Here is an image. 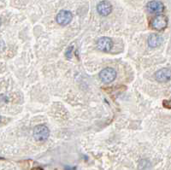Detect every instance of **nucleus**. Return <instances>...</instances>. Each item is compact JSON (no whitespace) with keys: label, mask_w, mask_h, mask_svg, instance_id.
Returning <instances> with one entry per match:
<instances>
[{"label":"nucleus","mask_w":171,"mask_h":170,"mask_svg":"<svg viewBox=\"0 0 171 170\" xmlns=\"http://www.w3.org/2000/svg\"><path fill=\"white\" fill-rule=\"evenodd\" d=\"M65 170H76V168H72V167H66V168H65Z\"/></svg>","instance_id":"9d476101"},{"label":"nucleus","mask_w":171,"mask_h":170,"mask_svg":"<svg viewBox=\"0 0 171 170\" xmlns=\"http://www.w3.org/2000/svg\"><path fill=\"white\" fill-rule=\"evenodd\" d=\"M33 138L37 141H45L49 138L50 131L45 125H38L33 128Z\"/></svg>","instance_id":"f257e3e1"},{"label":"nucleus","mask_w":171,"mask_h":170,"mask_svg":"<svg viewBox=\"0 0 171 170\" xmlns=\"http://www.w3.org/2000/svg\"><path fill=\"white\" fill-rule=\"evenodd\" d=\"M167 24H168V20H167L166 16H162V15H159L158 16L154 18L152 22V27L156 29V30H162L167 27Z\"/></svg>","instance_id":"20e7f679"},{"label":"nucleus","mask_w":171,"mask_h":170,"mask_svg":"<svg viewBox=\"0 0 171 170\" xmlns=\"http://www.w3.org/2000/svg\"><path fill=\"white\" fill-rule=\"evenodd\" d=\"M147 9L151 13L159 14L162 13L164 9V6L159 1H151L147 4Z\"/></svg>","instance_id":"6e6552de"},{"label":"nucleus","mask_w":171,"mask_h":170,"mask_svg":"<svg viewBox=\"0 0 171 170\" xmlns=\"http://www.w3.org/2000/svg\"><path fill=\"white\" fill-rule=\"evenodd\" d=\"M73 19V15L68 10H61L57 16V22L59 25L66 26L71 23Z\"/></svg>","instance_id":"7ed1b4c3"},{"label":"nucleus","mask_w":171,"mask_h":170,"mask_svg":"<svg viewBox=\"0 0 171 170\" xmlns=\"http://www.w3.org/2000/svg\"><path fill=\"white\" fill-rule=\"evenodd\" d=\"M162 43V38L158 34H152L148 39V45L152 48H156L161 45Z\"/></svg>","instance_id":"1a4fd4ad"},{"label":"nucleus","mask_w":171,"mask_h":170,"mask_svg":"<svg viewBox=\"0 0 171 170\" xmlns=\"http://www.w3.org/2000/svg\"><path fill=\"white\" fill-rule=\"evenodd\" d=\"M117 77V72L112 68H106L99 73L100 80L104 83H110Z\"/></svg>","instance_id":"f03ea898"},{"label":"nucleus","mask_w":171,"mask_h":170,"mask_svg":"<svg viewBox=\"0 0 171 170\" xmlns=\"http://www.w3.org/2000/svg\"><path fill=\"white\" fill-rule=\"evenodd\" d=\"M97 46L102 51H109L112 48L113 42L111 39H110L108 37H102L98 40Z\"/></svg>","instance_id":"423d86ee"},{"label":"nucleus","mask_w":171,"mask_h":170,"mask_svg":"<svg viewBox=\"0 0 171 170\" xmlns=\"http://www.w3.org/2000/svg\"><path fill=\"white\" fill-rule=\"evenodd\" d=\"M155 78L158 82H167L171 80V70L169 68H162L155 74Z\"/></svg>","instance_id":"0eeeda50"},{"label":"nucleus","mask_w":171,"mask_h":170,"mask_svg":"<svg viewBox=\"0 0 171 170\" xmlns=\"http://www.w3.org/2000/svg\"><path fill=\"white\" fill-rule=\"evenodd\" d=\"M97 10L99 15L107 16L112 11V5L108 1H102L97 6Z\"/></svg>","instance_id":"39448f33"}]
</instances>
